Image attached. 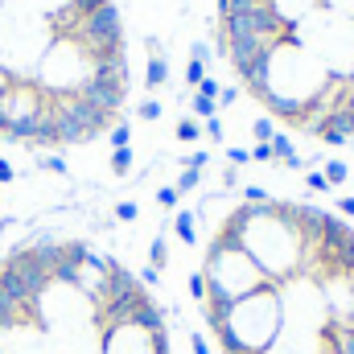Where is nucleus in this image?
<instances>
[{
    "label": "nucleus",
    "instance_id": "39448f33",
    "mask_svg": "<svg viewBox=\"0 0 354 354\" xmlns=\"http://www.w3.org/2000/svg\"><path fill=\"white\" fill-rule=\"evenodd\" d=\"M256 136H260V140L272 136V120H260V124H256Z\"/></svg>",
    "mask_w": 354,
    "mask_h": 354
},
{
    "label": "nucleus",
    "instance_id": "f257e3e1",
    "mask_svg": "<svg viewBox=\"0 0 354 354\" xmlns=\"http://www.w3.org/2000/svg\"><path fill=\"white\" fill-rule=\"evenodd\" d=\"M194 292L218 354H354V227L252 185L214 223Z\"/></svg>",
    "mask_w": 354,
    "mask_h": 354
},
{
    "label": "nucleus",
    "instance_id": "423d86ee",
    "mask_svg": "<svg viewBox=\"0 0 354 354\" xmlns=\"http://www.w3.org/2000/svg\"><path fill=\"white\" fill-rule=\"evenodd\" d=\"M115 169H120V174L128 169V149H115Z\"/></svg>",
    "mask_w": 354,
    "mask_h": 354
},
{
    "label": "nucleus",
    "instance_id": "7ed1b4c3",
    "mask_svg": "<svg viewBox=\"0 0 354 354\" xmlns=\"http://www.w3.org/2000/svg\"><path fill=\"white\" fill-rule=\"evenodd\" d=\"M243 91L322 145L354 140V0H214Z\"/></svg>",
    "mask_w": 354,
    "mask_h": 354
},
{
    "label": "nucleus",
    "instance_id": "0eeeda50",
    "mask_svg": "<svg viewBox=\"0 0 354 354\" xmlns=\"http://www.w3.org/2000/svg\"><path fill=\"white\" fill-rule=\"evenodd\" d=\"M0 181H12V165L8 161H0Z\"/></svg>",
    "mask_w": 354,
    "mask_h": 354
},
{
    "label": "nucleus",
    "instance_id": "f03ea898",
    "mask_svg": "<svg viewBox=\"0 0 354 354\" xmlns=\"http://www.w3.org/2000/svg\"><path fill=\"white\" fill-rule=\"evenodd\" d=\"M0 354H174L153 288L87 239L33 235L0 256Z\"/></svg>",
    "mask_w": 354,
    "mask_h": 354
},
{
    "label": "nucleus",
    "instance_id": "20e7f679",
    "mask_svg": "<svg viewBox=\"0 0 354 354\" xmlns=\"http://www.w3.org/2000/svg\"><path fill=\"white\" fill-rule=\"evenodd\" d=\"M161 79H165V66H161V62H153V66H149V83H161Z\"/></svg>",
    "mask_w": 354,
    "mask_h": 354
}]
</instances>
